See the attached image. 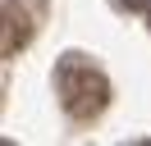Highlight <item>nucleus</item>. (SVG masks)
Masks as SVG:
<instances>
[{
  "instance_id": "obj_1",
  "label": "nucleus",
  "mask_w": 151,
  "mask_h": 146,
  "mask_svg": "<svg viewBox=\"0 0 151 146\" xmlns=\"http://www.w3.org/2000/svg\"><path fill=\"white\" fill-rule=\"evenodd\" d=\"M55 91H60L64 114L78 119V123L101 119L105 105H110V82H105V73L92 69L83 55H64V59H60V69H55Z\"/></svg>"
},
{
  "instance_id": "obj_2",
  "label": "nucleus",
  "mask_w": 151,
  "mask_h": 146,
  "mask_svg": "<svg viewBox=\"0 0 151 146\" xmlns=\"http://www.w3.org/2000/svg\"><path fill=\"white\" fill-rule=\"evenodd\" d=\"M5 32H0V55L5 59H14V55L23 50V46L32 41V32H37V18L46 14V0H5Z\"/></svg>"
},
{
  "instance_id": "obj_3",
  "label": "nucleus",
  "mask_w": 151,
  "mask_h": 146,
  "mask_svg": "<svg viewBox=\"0 0 151 146\" xmlns=\"http://www.w3.org/2000/svg\"><path fill=\"white\" fill-rule=\"evenodd\" d=\"M124 9H151V0H119Z\"/></svg>"
},
{
  "instance_id": "obj_4",
  "label": "nucleus",
  "mask_w": 151,
  "mask_h": 146,
  "mask_svg": "<svg viewBox=\"0 0 151 146\" xmlns=\"http://www.w3.org/2000/svg\"><path fill=\"white\" fill-rule=\"evenodd\" d=\"M147 14H151V9H147Z\"/></svg>"
}]
</instances>
